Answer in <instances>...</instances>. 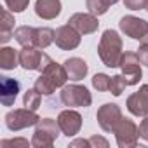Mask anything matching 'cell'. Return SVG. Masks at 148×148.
I'll return each instance as SVG.
<instances>
[{
    "instance_id": "cell-1",
    "label": "cell",
    "mask_w": 148,
    "mask_h": 148,
    "mask_svg": "<svg viewBox=\"0 0 148 148\" xmlns=\"http://www.w3.org/2000/svg\"><path fill=\"white\" fill-rule=\"evenodd\" d=\"M68 80V73H66V68L64 64H58L54 61H51L42 71H40V77L35 80V89L44 94V96H51L56 89L59 87H64Z\"/></svg>"
},
{
    "instance_id": "cell-2",
    "label": "cell",
    "mask_w": 148,
    "mask_h": 148,
    "mask_svg": "<svg viewBox=\"0 0 148 148\" xmlns=\"http://www.w3.org/2000/svg\"><path fill=\"white\" fill-rule=\"evenodd\" d=\"M98 54L105 66L117 68L122 59V38L115 30H106L101 35V40L98 44Z\"/></svg>"
},
{
    "instance_id": "cell-3",
    "label": "cell",
    "mask_w": 148,
    "mask_h": 148,
    "mask_svg": "<svg viewBox=\"0 0 148 148\" xmlns=\"http://www.w3.org/2000/svg\"><path fill=\"white\" fill-rule=\"evenodd\" d=\"M59 124L58 120L52 119H40L37 122L33 138H32V146L35 148H51L54 141L59 136Z\"/></svg>"
},
{
    "instance_id": "cell-4",
    "label": "cell",
    "mask_w": 148,
    "mask_h": 148,
    "mask_svg": "<svg viewBox=\"0 0 148 148\" xmlns=\"http://www.w3.org/2000/svg\"><path fill=\"white\" fill-rule=\"evenodd\" d=\"M59 99L64 106H70V108L91 106V103H92V96H91L89 89L84 86H79V84H70V86L61 87Z\"/></svg>"
},
{
    "instance_id": "cell-5",
    "label": "cell",
    "mask_w": 148,
    "mask_h": 148,
    "mask_svg": "<svg viewBox=\"0 0 148 148\" xmlns=\"http://www.w3.org/2000/svg\"><path fill=\"white\" fill-rule=\"evenodd\" d=\"M113 134H115V139H117V145L120 148H132L138 145V139H139V127L131 120V119H120V122L115 125L113 129Z\"/></svg>"
},
{
    "instance_id": "cell-6",
    "label": "cell",
    "mask_w": 148,
    "mask_h": 148,
    "mask_svg": "<svg viewBox=\"0 0 148 148\" xmlns=\"http://www.w3.org/2000/svg\"><path fill=\"white\" fill-rule=\"evenodd\" d=\"M52 59L42 52L38 47H33V45H26L19 51V64L25 68V70H37V71H42Z\"/></svg>"
},
{
    "instance_id": "cell-7",
    "label": "cell",
    "mask_w": 148,
    "mask_h": 148,
    "mask_svg": "<svg viewBox=\"0 0 148 148\" xmlns=\"http://www.w3.org/2000/svg\"><path fill=\"white\" fill-rule=\"evenodd\" d=\"M40 120V117L35 113V110L30 108H18V110H11L5 115V125L11 131H21L32 125H37V122Z\"/></svg>"
},
{
    "instance_id": "cell-8",
    "label": "cell",
    "mask_w": 148,
    "mask_h": 148,
    "mask_svg": "<svg viewBox=\"0 0 148 148\" xmlns=\"http://www.w3.org/2000/svg\"><path fill=\"white\" fill-rule=\"evenodd\" d=\"M120 70H122V77L125 79L127 86H136L141 77H143V71H141V61L138 58V52H124L122 59H120Z\"/></svg>"
},
{
    "instance_id": "cell-9",
    "label": "cell",
    "mask_w": 148,
    "mask_h": 148,
    "mask_svg": "<svg viewBox=\"0 0 148 148\" xmlns=\"http://www.w3.org/2000/svg\"><path fill=\"white\" fill-rule=\"evenodd\" d=\"M120 119H122V110L115 103H105L96 113V120L105 132H113V129L120 122Z\"/></svg>"
},
{
    "instance_id": "cell-10",
    "label": "cell",
    "mask_w": 148,
    "mask_h": 148,
    "mask_svg": "<svg viewBox=\"0 0 148 148\" xmlns=\"http://www.w3.org/2000/svg\"><path fill=\"white\" fill-rule=\"evenodd\" d=\"M54 42L59 49L63 51H71L80 45V33L73 28L71 25H63L56 30Z\"/></svg>"
},
{
    "instance_id": "cell-11",
    "label": "cell",
    "mask_w": 148,
    "mask_h": 148,
    "mask_svg": "<svg viewBox=\"0 0 148 148\" xmlns=\"http://www.w3.org/2000/svg\"><path fill=\"white\" fill-rule=\"evenodd\" d=\"M58 124H59V129L64 136L71 138L79 134L80 127H82V115L75 110H63L59 115H58Z\"/></svg>"
},
{
    "instance_id": "cell-12",
    "label": "cell",
    "mask_w": 148,
    "mask_h": 148,
    "mask_svg": "<svg viewBox=\"0 0 148 148\" xmlns=\"http://www.w3.org/2000/svg\"><path fill=\"white\" fill-rule=\"evenodd\" d=\"M68 25H71L80 35H91L98 30L99 26V21H98V16L91 14V12H75L73 16H70L68 19Z\"/></svg>"
},
{
    "instance_id": "cell-13",
    "label": "cell",
    "mask_w": 148,
    "mask_h": 148,
    "mask_svg": "<svg viewBox=\"0 0 148 148\" xmlns=\"http://www.w3.org/2000/svg\"><path fill=\"white\" fill-rule=\"evenodd\" d=\"M119 26L127 37H131L134 40H141L145 37V33L148 32V23L145 19H141V18H136V16H124V18H120Z\"/></svg>"
},
{
    "instance_id": "cell-14",
    "label": "cell",
    "mask_w": 148,
    "mask_h": 148,
    "mask_svg": "<svg viewBox=\"0 0 148 148\" xmlns=\"http://www.w3.org/2000/svg\"><path fill=\"white\" fill-rule=\"evenodd\" d=\"M127 110L136 117H145L148 113V86H141L138 92L127 98Z\"/></svg>"
},
{
    "instance_id": "cell-15",
    "label": "cell",
    "mask_w": 148,
    "mask_h": 148,
    "mask_svg": "<svg viewBox=\"0 0 148 148\" xmlns=\"http://www.w3.org/2000/svg\"><path fill=\"white\" fill-rule=\"evenodd\" d=\"M0 79H2L0 80V99H2V105L12 106L21 86L16 79H11V77H0Z\"/></svg>"
},
{
    "instance_id": "cell-16",
    "label": "cell",
    "mask_w": 148,
    "mask_h": 148,
    "mask_svg": "<svg viewBox=\"0 0 148 148\" xmlns=\"http://www.w3.org/2000/svg\"><path fill=\"white\" fill-rule=\"evenodd\" d=\"M35 14L42 19H54L61 14V2L59 0H37Z\"/></svg>"
},
{
    "instance_id": "cell-17",
    "label": "cell",
    "mask_w": 148,
    "mask_h": 148,
    "mask_svg": "<svg viewBox=\"0 0 148 148\" xmlns=\"http://www.w3.org/2000/svg\"><path fill=\"white\" fill-rule=\"evenodd\" d=\"M63 64H64V68H66L68 79H70V80H75V82L82 80V79L87 75V71H89L87 63H86L84 59H80V58H70V59H66Z\"/></svg>"
},
{
    "instance_id": "cell-18",
    "label": "cell",
    "mask_w": 148,
    "mask_h": 148,
    "mask_svg": "<svg viewBox=\"0 0 148 148\" xmlns=\"http://www.w3.org/2000/svg\"><path fill=\"white\" fill-rule=\"evenodd\" d=\"M14 16L7 11L2 9V16H0V44H7L14 37Z\"/></svg>"
},
{
    "instance_id": "cell-19",
    "label": "cell",
    "mask_w": 148,
    "mask_h": 148,
    "mask_svg": "<svg viewBox=\"0 0 148 148\" xmlns=\"http://www.w3.org/2000/svg\"><path fill=\"white\" fill-rule=\"evenodd\" d=\"M54 35L56 32L52 28H35V35H33V47H38V49H45L49 47L52 42H54Z\"/></svg>"
},
{
    "instance_id": "cell-20",
    "label": "cell",
    "mask_w": 148,
    "mask_h": 148,
    "mask_svg": "<svg viewBox=\"0 0 148 148\" xmlns=\"http://www.w3.org/2000/svg\"><path fill=\"white\" fill-rule=\"evenodd\" d=\"M19 64V52L12 47H2L0 49V68L4 70H14Z\"/></svg>"
},
{
    "instance_id": "cell-21",
    "label": "cell",
    "mask_w": 148,
    "mask_h": 148,
    "mask_svg": "<svg viewBox=\"0 0 148 148\" xmlns=\"http://www.w3.org/2000/svg\"><path fill=\"white\" fill-rule=\"evenodd\" d=\"M33 35H35V28L33 26H19V28L14 30V38L23 47L33 45Z\"/></svg>"
},
{
    "instance_id": "cell-22",
    "label": "cell",
    "mask_w": 148,
    "mask_h": 148,
    "mask_svg": "<svg viewBox=\"0 0 148 148\" xmlns=\"http://www.w3.org/2000/svg\"><path fill=\"white\" fill-rule=\"evenodd\" d=\"M40 101H42V94L33 87V89H28L26 92H25V96H23V105H25V108H30V110H35L37 112V108L40 106Z\"/></svg>"
},
{
    "instance_id": "cell-23",
    "label": "cell",
    "mask_w": 148,
    "mask_h": 148,
    "mask_svg": "<svg viewBox=\"0 0 148 148\" xmlns=\"http://www.w3.org/2000/svg\"><path fill=\"white\" fill-rule=\"evenodd\" d=\"M86 5H87V11L94 16H103L110 7L106 0H86Z\"/></svg>"
},
{
    "instance_id": "cell-24",
    "label": "cell",
    "mask_w": 148,
    "mask_h": 148,
    "mask_svg": "<svg viewBox=\"0 0 148 148\" xmlns=\"http://www.w3.org/2000/svg\"><path fill=\"white\" fill-rule=\"evenodd\" d=\"M110 82H112V77H108L106 73H96L92 77V86L94 89L105 92V91H110Z\"/></svg>"
},
{
    "instance_id": "cell-25",
    "label": "cell",
    "mask_w": 148,
    "mask_h": 148,
    "mask_svg": "<svg viewBox=\"0 0 148 148\" xmlns=\"http://www.w3.org/2000/svg\"><path fill=\"white\" fill-rule=\"evenodd\" d=\"M125 86H127V82H125V79L122 75H113L112 77V82H110V92L113 96H120L124 92Z\"/></svg>"
},
{
    "instance_id": "cell-26",
    "label": "cell",
    "mask_w": 148,
    "mask_h": 148,
    "mask_svg": "<svg viewBox=\"0 0 148 148\" xmlns=\"http://www.w3.org/2000/svg\"><path fill=\"white\" fill-rule=\"evenodd\" d=\"M4 2L11 12H23L28 7L30 0H4Z\"/></svg>"
},
{
    "instance_id": "cell-27",
    "label": "cell",
    "mask_w": 148,
    "mask_h": 148,
    "mask_svg": "<svg viewBox=\"0 0 148 148\" xmlns=\"http://www.w3.org/2000/svg\"><path fill=\"white\" fill-rule=\"evenodd\" d=\"M28 145H32V143H28V139H23V138H19V139H4V141H0V146H2V148H7V146H28Z\"/></svg>"
},
{
    "instance_id": "cell-28",
    "label": "cell",
    "mask_w": 148,
    "mask_h": 148,
    "mask_svg": "<svg viewBox=\"0 0 148 148\" xmlns=\"http://www.w3.org/2000/svg\"><path fill=\"white\" fill-rule=\"evenodd\" d=\"M124 5L131 11H141L146 7V0H124Z\"/></svg>"
},
{
    "instance_id": "cell-29",
    "label": "cell",
    "mask_w": 148,
    "mask_h": 148,
    "mask_svg": "<svg viewBox=\"0 0 148 148\" xmlns=\"http://www.w3.org/2000/svg\"><path fill=\"white\" fill-rule=\"evenodd\" d=\"M89 143H91V148H98V146L108 148V141H106L105 138H101V136H92V138H89Z\"/></svg>"
},
{
    "instance_id": "cell-30",
    "label": "cell",
    "mask_w": 148,
    "mask_h": 148,
    "mask_svg": "<svg viewBox=\"0 0 148 148\" xmlns=\"http://www.w3.org/2000/svg\"><path fill=\"white\" fill-rule=\"evenodd\" d=\"M139 138L145 139V141H148V113L143 117V120L139 124Z\"/></svg>"
},
{
    "instance_id": "cell-31",
    "label": "cell",
    "mask_w": 148,
    "mask_h": 148,
    "mask_svg": "<svg viewBox=\"0 0 148 148\" xmlns=\"http://www.w3.org/2000/svg\"><path fill=\"white\" fill-rule=\"evenodd\" d=\"M138 58H139L141 64L148 66V45H143V44H141V47L138 49Z\"/></svg>"
},
{
    "instance_id": "cell-32",
    "label": "cell",
    "mask_w": 148,
    "mask_h": 148,
    "mask_svg": "<svg viewBox=\"0 0 148 148\" xmlns=\"http://www.w3.org/2000/svg\"><path fill=\"white\" fill-rule=\"evenodd\" d=\"M70 146L71 148H75V146H87V148H91V143H89V139H75V141L70 143Z\"/></svg>"
},
{
    "instance_id": "cell-33",
    "label": "cell",
    "mask_w": 148,
    "mask_h": 148,
    "mask_svg": "<svg viewBox=\"0 0 148 148\" xmlns=\"http://www.w3.org/2000/svg\"><path fill=\"white\" fill-rule=\"evenodd\" d=\"M139 42H141V44H143V45H148V32H146V33H145V37H143V38H141V40H139Z\"/></svg>"
},
{
    "instance_id": "cell-34",
    "label": "cell",
    "mask_w": 148,
    "mask_h": 148,
    "mask_svg": "<svg viewBox=\"0 0 148 148\" xmlns=\"http://www.w3.org/2000/svg\"><path fill=\"white\" fill-rule=\"evenodd\" d=\"M106 2H108L110 5H113V4H117V2H119V0H106Z\"/></svg>"
},
{
    "instance_id": "cell-35",
    "label": "cell",
    "mask_w": 148,
    "mask_h": 148,
    "mask_svg": "<svg viewBox=\"0 0 148 148\" xmlns=\"http://www.w3.org/2000/svg\"><path fill=\"white\" fill-rule=\"evenodd\" d=\"M145 11H148V0H146V7H145Z\"/></svg>"
}]
</instances>
